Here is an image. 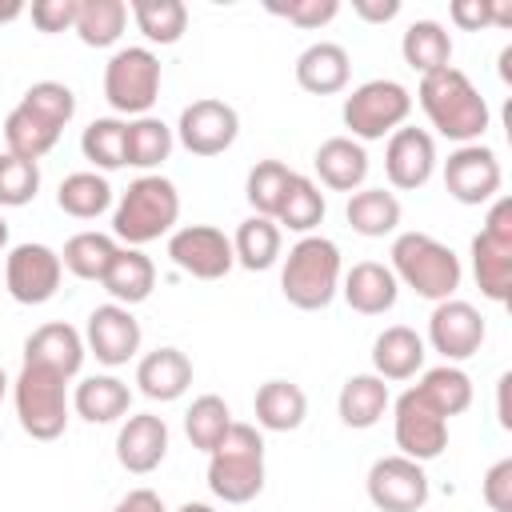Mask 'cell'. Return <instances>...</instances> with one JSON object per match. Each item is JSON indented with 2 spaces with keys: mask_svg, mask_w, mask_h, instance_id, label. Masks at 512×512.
<instances>
[{
  "mask_svg": "<svg viewBox=\"0 0 512 512\" xmlns=\"http://www.w3.org/2000/svg\"><path fill=\"white\" fill-rule=\"evenodd\" d=\"M340 276H344V264H340V248L328 240V236H300L288 256H284V268H280V292L292 308L300 312H320L336 300L340 292Z\"/></svg>",
  "mask_w": 512,
  "mask_h": 512,
  "instance_id": "obj_4",
  "label": "cell"
},
{
  "mask_svg": "<svg viewBox=\"0 0 512 512\" xmlns=\"http://www.w3.org/2000/svg\"><path fill=\"white\" fill-rule=\"evenodd\" d=\"M348 76H352V60H348V48L336 40H316L296 56V84L312 96L344 92Z\"/></svg>",
  "mask_w": 512,
  "mask_h": 512,
  "instance_id": "obj_21",
  "label": "cell"
},
{
  "mask_svg": "<svg viewBox=\"0 0 512 512\" xmlns=\"http://www.w3.org/2000/svg\"><path fill=\"white\" fill-rule=\"evenodd\" d=\"M264 8H268L272 16H280V20L296 24V28H304V32L324 28V24H332V20L340 16V0H288V4L268 0Z\"/></svg>",
  "mask_w": 512,
  "mask_h": 512,
  "instance_id": "obj_46",
  "label": "cell"
},
{
  "mask_svg": "<svg viewBox=\"0 0 512 512\" xmlns=\"http://www.w3.org/2000/svg\"><path fill=\"white\" fill-rule=\"evenodd\" d=\"M4 252H8V220L0 216V256H4Z\"/></svg>",
  "mask_w": 512,
  "mask_h": 512,
  "instance_id": "obj_54",
  "label": "cell"
},
{
  "mask_svg": "<svg viewBox=\"0 0 512 512\" xmlns=\"http://www.w3.org/2000/svg\"><path fill=\"white\" fill-rule=\"evenodd\" d=\"M12 400L20 428L32 440H56L68 428V376L44 368V364H20V376L12 380Z\"/></svg>",
  "mask_w": 512,
  "mask_h": 512,
  "instance_id": "obj_6",
  "label": "cell"
},
{
  "mask_svg": "<svg viewBox=\"0 0 512 512\" xmlns=\"http://www.w3.org/2000/svg\"><path fill=\"white\" fill-rule=\"evenodd\" d=\"M280 244H284V232L276 220L268 216H248L236 236H232V256L240 268L248 272H268L276 260H280Z\"/></svg>",
  "mask_w": 512,
  "mask_h": 512,
  "instance_id": "obj_33",
  "label": "cell"
},
{
  "mask_svg": "<svg viewBox=\"0 0 512 512\" xmlns=\"http://www.w3.org/2000/svg\"><path fill=\"white\" fill-rule=\"evenodd\" d=\"M424 336L408 324H392L372 340V372L380 380H412L424 368Z\"/></svg>",
  "mask_w": 512,
  "mask_h": 512,
  "instance_id": "obj_23",
  "label": "cell"
},
{
  "mask_svg": "<svg viewBox=\"0 0 512 512\" xmlns=\"http://www.w3.org/2000/svg\"><path fill=\"white\" fill-rule=\"evenodd\" d=\"M436 160H440V156H436L432 132L404 124V128H396V132L388 136V148H384V176H388L392 188L416 192V188H424V184L432 180Z\"/></svg>",
  "mask_w": 512,
  "mask_h": 512,
  "instance_id": "obj_17",
  "label": "cell"
},
{
  "mask_svg": "<svg viewBox=\"0 0 512 512\" xmlns=\"http://www.w3.org/2000/svg\"><path fill=\"white\" fill-rule=\"evenodd\" d=\"M472 276L488 300L504 304L512 292V240L476 232L472 236Z\"/></svg>",
  "mask_w": 512,
  "mask_h": 512,
  "instance_id": "obj_28",
  "label": "cell"
},
{
  "mask_svg": "<svg viewBox=\"0 0 512 512\" xmlns=\"http://www.w3.org/2000/svg\"><path fill=\"white\" fill-rule=\"evenodd\" d=\"M448 16H452V24L464 28V32L492 28V0H452Z\"/></svg>",
  "mask_w": 512,
  "mask_h": 512,
  "instance_id": "obj_49",
  "label": "cell"
},
{
  "mask_svg": "<svg viewBox=\"0 0 512 512\" xmlns=\"http://www.w3.org/2000/svg\"><path fill=\"white\" fill-rule=\"evenodd\" d=\"M480 496H484V504H488L492 512H512V456L496 460V464L484 472Z\"/></svg>",
  "mask_w": 512,
  "mask_h": 512,
  "instance_id": "obj_47",
  "label": "cell"
},
{
  "mask_svg": "<svg viewBox=\"0 0 512 512\" xmlns=\"http://www.w3.org/2000/svg\"><path fill=\"white\" fill-rule=\"evenodd\" d=\"M104 100L124 116H148L160 100V56L152 48H116L104 64Z\"/></svg>",
  "mask_w": 512,
  "mask_h": 512,
  "instance_id": "obj_8",
  "label": "cell"
},
{
  "mask_svg": "<svg viewBox=\"0 0 512 512\" xmlns=\"http://www.w3.org/2000/svg\"><path fill=\"white\" fill-rule=\"evenodd\" d=\"M228 428H232V408H228V400L216 396V392L196 396L192 408L184 412V432H188L192 448H200V452H212V448L224 440Z\"/></svg>",
  "mask_w": 512,
  "mask_h": 512,
  "instance_id": "obj_41",
  "label": "cell"
},
{
  "mask_svg": "<svg viewBox=\"0 0 512 512\" xmlns=\"http://www.w3.org/2000/svg\"><path fill=\"white\" fill-rule=\"evenodd\" d=\"M208 488L224 504H248L264 492V436L256 424L232 420L224 440L208 452Z\"/></svg>",
  "mask_w": 512,
  "mask_h": 512,
  "instance_id": "obj_5",
  "label": "cell"
},
{
  "mask_svg": "<svg viewBox=\"0 0 512 512\" xmlns=\"http://www.w3.org/2000/svg\"><path fill=\"white\" fill-rule=\"evenodd\" d=\"M388 256H392L388 268H392L396 284L412 288L420 300H432V304L452 300L456 288H460V280H464L460 256L444 240H436L428 232H400L392 240V252Z\"/></svg>",
  "mask_w": 512,
  "mask_h": 512,
  "instance_id": "obj_3",
  "label": "cell"
},
{
  "mask_svg": "<svg viewBox=\"0 0 512 512\" xmlns=\"http://www.w3.org/2000/svg\"><path fill=\"white\" fill-rule=\"evenodd\" d=\"M416 100H420L428 124L456 144H480V136L488 132V120H492L488 100L476 92V84L456 64L420 76Z\"/></svg>",
  "mask_w": 512,
  "mask_h": 512,
  "instance_id": "obj_1",
  "label": "cell"
},
{
  "mask_svg": "<svg viewBox=\"0 0 512 512\" xmlns=\"http://www.w3.org/2000/svg\"><path fill=\"white\" fill-rule=\"evenodd\" d=\"M24 12V4L20 0H0V24H8V20H16Z\"/></svg>",
  "mask_w": 512,
  "mask_h": 512,
  "instance_id": "obj_52",
  "label": "cell"
},
{
  "mask_svg": "<svg viewBox=\"0 0 512 512\" xmlns=\"http://www.w3.org/2000/svg\"><path fill=\"white\" fill-rule=\"evenodd\" d=\"M176 220H180V192L168 176L160 172H144L136 176L116 208H112V236L124 240V248H144L168 232H176Z\"/></svg>",
  "mask_w": 512,
  "mask_h": 512,
  "instance_id": "obj_2",
  "label": "cell"
},
{
  "mask_svg": "<svg viewBox=\"0 0 512 512\" xmlns=\"http://www.w3.org/2000/svg\"><path fill=\"white\" fill-rule=\"evenodd\" d=\"M484 336H488V324H484L480 308L468 300H456V296L440 300L428 316V344L444 356V364H460V360L476 356Z\"/></svg>",
  "mask_w": 512,
  "mask_h": 512,
  "instance_id": "obj_15",
  "label": "cell"
},
{
  "mask_svg": "<svg viewBox=\"0 0 512 512\" xmlns=\"http://www.w3.org/2000/svg\"><path fill=\"white\" fill-rule=\"evenodd\" d=\"M84 356H88L84 336H80L72 324H64V320L40 324V328L24 340V364H44V368H52V372H60V376H68V380L84 368Z\"/></svg>",
  "mask_w": 512,
  "mask_h": 512,
  "instance_id": "obj_20",
  "label": "cell"
},
{
  "mask_svg": "<svg viewBox=\"0 0 512 512\" xmlns=\"http://www.w3.org/2000/svg\"><path fill=\"white\" fill-rule=\"evenodd\" d=\"M56 140H60V128H52L48 120H40L36 112H28L24 104H16L12 112H8V120H4V144H8V152L12 156H20V160H40V156H48L52 148H56Z\"/></svg>",
  "mask_w": 512,
  "mask_h": 512,
  "instance_id": "obj_39",
  "label": "cell"
},
{
  "mask_svg": "<svg viewBox=\"0 0 512 512\" xmlns=\"http://www.w3.org/2000/svg\"><path fill=\"white\" fill-rule=\"evenodd\" d=\"M392 404V392H388V380H380L376 372H356L340 384V396H336V412L348 428H372L380 424V416L388 412Z\"/></svg>",
  "mask_w": 512,
  "mask_h": 512,
  "instance_id": "obj_25",
  "label": "cell"
},
{
  "mask_svg": "<svg viewBox=\"0 0 512 512\" xmlns=\"http://www.w3.org/2000/svg\"><path fill=\"white\" fill-rule=\"evenodd\" d=\"M328 204H324V192L312 176H300L292 172L288 180V192L280 200V212H276V224L288 228V232H300V236H312V228L324 220Z\"/></svg>",
  "mask_w": 512,
  "mask_h": 512,
  "instance_id": "obj_36",
  "label": "cell"
},
{
  "mask_svg": "<svg viewBox=\"0 0 512 512\" xmlns=\"http://www.w3.org/2000/svg\"><path fill=\"white\" fill-rule=\"evenodd\" d=\"M340 296H344L348 308L360 312V316H384V312L396 304L400 284H396V276H392L388 264H380V260H360V264H352V268L340 276Z\"/></svg>",
  "mask_w": 512,
  "mask_h": 512,
  "instance_id": "obj_19",
  "label": "cell"
},
{
  "mask_svg": "<svg viewBox=\"0 0 512 512\" xmlns=\"http://www.w3.org/2000/svg\"><path fill=\"white\" fill-rule=\"evenodd\" d=\"M100 284H104V292L112 296V304L136 308V304H144V300L152 296V288H156V264H152L140 248H120Z\"/></svg>",
  "mask_w": 512,
  "mask_h": 512,
  "instance_id": "obj_29",
  "label": "cell"
},
{
  "mask_svg": "<svg viewBox=\"0 0 512 512\" xmlns=\"http://www.w3.org/2000/svg\"><path fill=\"white\" fill-rule=\"evenodd\" d=\"M168 456V424L156 412H132L124 416L116 432V460L132 476H148L164 464Z\"/></svg>",
  "mask_w": 512,
  "mask_h": 512,
  "instance_id": "obj_18",
  "label": "cell"
},
{
  "mask_svg": "<svg viewBox=\"0 0 512 512\" xmlns=\"http://www.w3.org/2000/svg\"><path fill=\"white\" fill-rule=\"evenodd\" d=\"M116 252H120L116 236H108V232H76V236H68V244L60 252V264L76 280H104V272L112 268Z\"/></svg>",
  "mask_w": 512,
  "mask_h": 512,
  "instance_id": "obj_37",
  "label": "cell"
},
{
  "mask_svg": "<svg viewBox=\"0 0 512 512\" xmlns=\"http://www.w3.org/2000/svg\"><path fill=\"white\" fill-rule=\"evenodd\" d=\"M56 204L72 220H96L112 208V184L100 172H72L56 188Z\"/></svg>",
  "mask_w": 512,
  "mask_h": 512,
  "instance_id": "obj_35",
  "label": "cell"
},
{
  "mask_svg": "<svg viewBox=\"0 0 512 512\" xmlns=\"http://www.w3.org/2000/svg\"><path fill=\"white\" fill-rule=\"evenodd\" d=\"M20 104H24L28 112H36L40 120H48L52 128H60V132H64V124L76 116V92H72L68 84H60V80H36V84L20 96Z\"/></svg>",
  "mask_w": 512,
  "mask_h": 512,
  "instance_id": "obj_44",
  "label": "cell"
},
{
  "mask_svg": "<svg viewBox=\"0 0 512 512\" xmlns=\"http://www.w3.org/2000/svg\"><path fill=\"white\" fill-rule=\"evenodd\" d=\"M128 28V4L124 0H80L76 12V36L88 48H112Z\"/></svg>",
  "mask_w": 512,
  "mask_h": 512,
  "instance_id": "obj_40",
  "label": "cell"
},
{
  "mask_svg": "<svg viewBox=\"0 0 512 512\" xmlns=\"http://www.w3.org/2000/svg\"><path fill=\"white\" fill-rule=\"evenodd\" d=\"M176 512H216L212 504H200V500H188V504H180Z\"/></svg>",
  "mask_w": 512,
  "mask_h": 512,
  "instance_id": "obj_53",
  "label": "cell"
},
{
  "mask_svg": "<svg viewBox=\"0 0 512 512\" xmlns=\"http://www.w3.org/2000/svg\"><path fill=\"white\" fill-rule=\"evenodd\" d=\"M4 392H8V372L0 368V400H4Z\"/></svg>",
  "mask_w": 512,
  "mask_h": 512,
  "instance_id": "obj_55",
  "label": "cell"
},
{
  "mask_svg": "<svg viewBox=\"0 0 512 512\" xmlns=\"http://www.w3.org/2000/svg\"><path fill=\"white\" fill-rule=\"evenodd\" d=\"M412 388H416L444 420L468 412V404H472V376H468L460 364H436V368H428V372L420 376V384H412Z\"/></svg>",
  "mask_w": 512,
  "mask_h": 512,
  "instance_id": "obj_34",
  "label": "cell"
},
{
  "mask_svg": "<svg viewBox=\"0 0 512 512\" xmlns=\"http://www.w3.org/2000/svg\"><path fill=\"white\" fill-rule=\"evenodd\" d=\"M76 12H80V0H36L32 4V24L40 32H68L76 28Z\"/></svg>",
  "mask_w": 512,
  "mask_h": 512,
  "instance_id": "obj_48",
  "label": "cell"
},
{
  "mask_svg": "<svg viewBox=\"0 0 512 512\" xmlns=\"http://www.w3.org/2000/svg\"><path fill=\"white\" fill-rule=\"evenodd\" d=\"M312 164H316L320 184L332 188V192H360L364 180H368V152L352 136H328L316 148Z\"/></svg>",
  "mask_w": 512,
  "mask_h": 512,
  "instance_id": "obj_22",
  "label": "cell"
},
{
  "mask_svg": "<svg viewBox=\"0 0 512 512\" xmlns=\"http://www.w3.org/2000/svg\"><path fill=\"white\" fill-rule=\"evenodd\" d=\"M168 260L192 280H224L236 268L232 240L212 224H184L168 236Z\"/></svg>",
  "mask_w": 512,
  "mask_h": 512,
  "instance_id": "obj_11",
  "label": "cell"
},
{
  "mask_svg": "<svg viewBox=\"0 0 512 512\" xmlns=\"http://www.w3.org/2000/svg\"><path fill=\"white\" fill-rule=\"evenodd\" d=\"M344 216H348L356 236L380 240V236H392L400 228V200L388 188H360V192L348 196Z\"/></svg>",
  "mask_w": 512,
  "mask_h": 512,
  "instance_id": "obj_31",
  "label": "cell"
},
{
  "mask_svg": "<svg viewBox=\"0 0 512 512\" xmlns=\"http://www.w3.org/2000/svg\"><path fill=\"white\" fill-rule=\"evenodd\" d=\"M128 16L144 32V40L148 44H160V48L176 44L188 32V8H184V0H132L128 4Z\"/></svg>",
  "mask_w": 512,
  "mask_h": 512,
  "instance_id": "obj_38",
  "label": "cell"
},
{
  "mask_svg": "<svg viewBox=\"0 0 512 512\" xmlns=\"http://www.w3.org/2000/svg\"><path fill=\"white\" fill-rule=\"evenodd\" d=\"M352 12L368 24H388L400 12V0H352Z\"/></svg>",
  "mask_w": 512,
  "mask_h": 512,
  "instance_id": "obj_50",
  "label": "cell"
},
{
  "mask_svg": "<svg viewBox=\"0 0 512 512\" xmlns=\"http://www.w3.org/2000/svg\"><path fill=\"white\" fill-rule=\"evenodd\" d=\"M368 500L380 512H420L428 504V472L408 456H380L368 468Z\"/></svg>",
  "mask_w": 512,
  "mask_h": 512,
  "instance_id": "obj_13",
  "label": "cell"
},
{
  "mask_svg": "<svg viewBox=\"0 0 512 512\" xmlns=\"http://www.w3.org/2000/svg\"><path fill=\"white\" fill-rule=\"evenodd\" d=\"M400 56L412 72L428 76V72H440L452 64V36L440 20H412L404 28V40H400Z\"/></svg>",
  "mask_w": 512,
  "mask_h": 512,
  "instance_id": "obj_30",
  "label": "cell"
},
{
  "mask_svg": "<svg viewBox=\"0 0 512 512\" xmlns=\"http://www.w3.org/2000/svg\"><path fill=\"white\" fill-rule=\"evenodd\" d=\"M136 384L148 400H160V404H172L180 400L188 388H192V360L180 352V348H156L148 356H140L136 364Z\"/></svg>",
  "mask_w": 512,
  "mask_h": 512,
  "instance_id": "obj_24",
  "label": "cell"
},
{
  "mask_svg": "<svg viewBox=\"0 0 512 512\" xmlns=\"http://www.w3.org/2000/svg\"><path fill=\"white\" fill-rule=\"evenodd\" d=\"M112 512H168V508H164V500H160L152 488H132L128 496L116 500Z\"/></svg>",
  "mask_w": 512,
  "mask_h": 512,
  "instance_id": "obj_51",
  "label": "cell"
},
{
  "mask_svg": "<svg viewBox=\"0 0 512 512\" xmlns=\"http://www.w3.org/2000/svg\"><path fill=\"white\" fill-rule=\"evenodd\" d=\"M408 112H412V92L400 80H388V76L364 80L360 88H352L344 96V108H340L348 136L360 140V144L392 136L396 128H404Z\"/></svg>",
  "mask_w": 512,
  "mask_h": 512,
  "instance_id": "obj_7",
  "label": "cell"
},
{
  "mask_svg": "<svg viewBox=\"0 0 512 512\" xmlns=\"http://www.w3.org/2000/svg\"><path fill=\"white\" fill-rule=\"evenodd\" d=\"M72 408L88 424H112L124 420L132 408V388L120 376H84L72 392Z\"/></svg>",
  "mask_w": 512,
  "mask_h": 512,
  "instance_id": "obj_26",
  "label": "cell"
},
{
  "mask_svg": "<svg viewBox=\"0 0 512 512\" xmlns=\"http://www.w3.org/2000/svg\"><path fill=\"white\" fill-rule=\"evenodd\" d=\"M392 436H396L400 456L428 464L448 448V420L416 388H408L392 404Z\"/></svg>",
  "mask_w": 512,
  "mask_h": 512,
  "instance_id": "obj_10",
  "label": "cell"
},
{
  "mask_svg": "<svg viewBox=\"0 0 512 512\" xmlns=\"http://www.w3.org/2000/svg\"><path fill=\"white\" fill-rule=\"evenodd\" d=\"M252 408H256V424L264 432H296L308 416V396L292 380H264L256 388Z\"/></svg>",
  "mask_w": 512,
  "mask_h": 512,
  "instance_id": "obj_27",
  "label": "cell"
},
{
  "mask_svg": "<svg viewBox=\"0 0 512 512\" xmlns=\"http://www.w3.org/2000/svg\"><path fill=\"white\" fill-rule=\"evenodd\" d=\"M288 180H292V168L284 160H256L252 172H248V180H244V196L252 204V216L276 220L280 200L288 192Z\"/></svg>",
  "mask_w": 512,
  "mask_h": 512,
  "instance_id": "obj_42",
  "label": "cell"
},
{
  "mask_svg": "<svg viewBox=\"0 0 512 512\" xmlns=\"http://www.w3.org/2000/svg\"><path fill=\"white\" fill-rule=\"evenodd\" d=\"M140 340H144V332H140V320L132 316V308L108 300V304H100V308L88 312L84 348H88L100 364H108V368L128 364V360L140 352Z\"/></svg>",
  "mask_w": 512,
  "mask_h": 512,
  "instance_id": "obj_16",
  "label": "cell"
},
{
  "mask_svg": "<svg viewBox=\"0 0 512 512\" xmlns=\"http://www.w3.org/2000/svg\"><path fill=\"white\" fill-rule=\"evenodd\" d=\"M172 144H176V132L160 116H136L124 128V164L152 172L172 156Z\"/></svg>",
  "mask_w": 512,
  "mask_h": 512,
  "instance_id": "obj_32",
  "label": "cell"
},
{
  "mask_svg": "<svg viewBox=\"0 0 512 512\" xmlns=\"http://www.w3.org/2000/svg\"><path fill=\"white\" fill-rule=\"evenodd\" d=\"M40 192V164L0 152V208H24Z\"/></svg>",
  "mask_w": 512,
  "mask_h": 512,
  "instance_id": "obj_45",
  "label": "cell"
},
{
  "mask_svg": "<svg viewBox=\"0 0 512 512\" xmlns=\"http://www.w3.org/2000/svg\"><path fill=\"white\" fill-rule=\"evenodd\" d=\"M500 184H504V172L488 144H460L444 160V188L460 204H472V208L488 204L500 196Z\"/></svg>",
  "mask_w": 512,
  "mask_h": 512,
  "instance_id": "obj_14",
  "label": "cell"
},
{
  "mask_svg": "<svg viewBox=\"0 0 512 512\" xmlns=\"http://www.w3.org/2000/svg\"><path fill=\"white\" fill-rule=\"evenodd\" d=\"M124 128H128V120H116V116L92 120V124L84 128V136H80L84 160H88L92 168H100V172L124 168Z\"/></svg>",
  "mask_w": 512,
  "mask_h": 512,
  "instance_id": "obj_43",
  "label": "cell"
},
{
  "mask_svg": "<svg viewBox=\"0 0 512 512\" xmlns=\"http://www.w3.org/2000/svg\"><path fill=\"white\" fill-rule=\"evenodd\" d=\"M60 280H64V264H60V252L48 248V244H16L8 248L4 256V288L16 304H48L56 292H60Z\"/></svg>",
  "mask_w": 512,
  "mask_h": 512,
  "instance_id": "obj_9",
  "label": "cell"
},
{
  "mask_svg": "<svg viewBox=\"0 0 512 512\" xmlns=\"http://www.w3.org/2000/svg\"><path fill=\"white\" fill-rule=\"evenodd\" d=\"M176 140L184 144V152L192 156H220L236 144L240 136V116L232 104L216 100V96H204V100H192L180 120H176Z\"/></svg>",
  "mask_w": 512,
  "mask_h": 512,
  "instance_id": "obj_12",
  "label": "cell"
}]
</instances>
